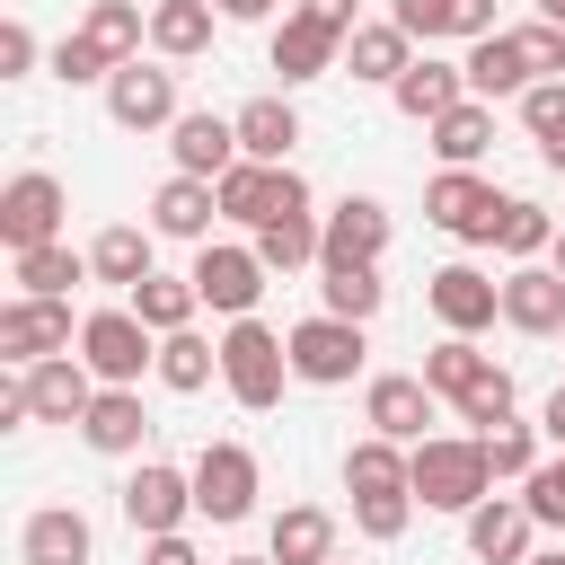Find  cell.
<instances>
[{"label": "cell", "mask_w": 565, "mask_h": 565, "mask_svg": "<svg viewBox=\"0 0 565 565\" xmlns=\"http://www.w3.org/2000/svg\"><path fill=\"white\" fill-rule=\"evenodd\" d=\"M406 477H415V503L424 512H477L494 468H486V441H415L406 450Z\"/></svg>", "instance_id": "6da1fadb"}, {"label": "cell", "mask_w": 565, "mask_h": 565, "mask_svg": "<svg viewBox=\"0 0 565 565\" xmlns=\"http://www.w3.org/2000/svg\"><path fill=\"white\" fill-rule=\"evenodd\" d=\"M282 371H291V344H282L274 327H256V318H230V335H221V380H230V397H238L247 415H265V406L282 397Z\"/></svg>", "instance_id": "7a4b0ae2"}, {"label": "cell", "mask_w": 565, "mask_h": 565, "mask_svg": "<svg viewBox=\"0 0 565 565\" xmlns=\"http://www.w3.org/2000/svg\"><path fill=\"white\" fill-rule=\"evenodd\" d=\"M79 362H88L106 388H132L141 371H159V353H150V327H141L132 309H97V318L79 327Z\"/></svg>", "instance_id": "3957f363"}, {"label": "cell", "mask_w": 565, "mask_h": 565, "mask_svg": "<svg viewBox=\"0 0 565 565\" xmlns=\"http://www.w3.org/2000/svg\"><path fill=\"white\" fill-rule=\"evenodd\" d=\"M424 221H433V230H450V238H468V247H494L503 203H494V185H486V177L450 168V177H433V185H424Z\"/></svg>", "instance_id": "277c9868"}, {"label": "cell", "mask_w": 565, "mask_h": 565, "mask_svg": "<svg viewBox=\"0 0 565 565\" xmlns=\"http://www.w3.org/2000/svg\"><path fill=\"white\" fill-rule=\"evenodd\" d=\"M282 344H291V380H309V388H344L362 371V327L353 318H300Z\"/></svg>", "instance_id": "5b68a950"}, {"label": "cell", "mask_w": 565, "mask_h": 565, "mask_svg": "<svg viewBox=\"0 0 565 565\" xmlns=\"http://www.w3.org/2000/svg\"><path fill=\"white\" fill-rule=\"evenodd\" d=\"M194 512H212V521H247V512H256V450H238V441H203V459H194Z\"/></svg>", "instance_id": "8992f818"}, {"label": "cell", "mask_w": 565, "mask_h": 565, "mask_svg": "<svg viewBox=\"0 0 565 565\" xmlns=\"http://www.w3.org/2000/svg\"><path fill=\"white\" fill-rule=\"evenodd\" d=\"M53 230H62V185H53L44 168L9 177V194H0V238H9V256H26V247H53Z\"/></svg>", "instance_id": "52a82bcc"}, {"label": "cell", "mask_w": 565, "mask_h": 565, "mask_svg": "<svg viewBox=\"0 0 565 565\" xmlns=\"http://www.w3.org/2000/svg\"><path fill=\"white\" fill-rule=\"evenodd\" d=\"M380 247H388V212H380L371 194H344V203L327 212V230H318V265H327V274L380 265Z\"/></svg>", "instance_id": "ba28073f"}, {"label": "cell", "mask_w": 565, "mask_h": 565, "mask_svg": "<svg viewBox=\"0 0 565 565\" xmlns=\"http://www.w3.org/2000/svg\"><path fill=\"white\" fill-rule=\"evenodd\" d=\"M185 282H194L221 318H247V309H256V291H265V256H256V247H203Z\"/></svg>", "instance_id": "9c48e42d"}, {"label": "cell", "mask_w": 565, "mask_h": 565, "mask_svg": "<svg viewBox=\"0 0 565 565\" xmlns=\"http://www.w3.org/2000/svg\"><path fill=\"white\" fill-rule=\"evenodd\" d=\"M185 512H194V477H177V468H159V459L124 477V521H132L141 539H168Z\"/></svg>", "instance_id": "30bf717a"}, {"label": "cell", "mask_w": 565, "mask_h": 565, "mask_svg": "<svg viewBox=\"0 0 565 565\" xmlns=\"http://www.w3.org/2000/svg\"><path fill=\"white\" fill-rule=\"evenodd\" d=\"M106 115L124 132H150V124H177V71H150V62H124L106 79Z\"/></svg>", "instance_id": "8fae6325"}, {"label": "cell", "mask_w": 565, "mask_h": 565, "mask_svg": "<svg viewBox=\"0 0 565 565\" xmlns=\"http://www.w3.org/2000/svg\"><path fill=\"white\" fill-rule=\"evenodd\" d=\"M424 300H433V318H441L450 335H477V327H494V309H503V282H486L477 265H441V274L424 282Z\"/></svg>", "instance_id": "7c38bea8"}, {"label": "cell", "mask_w": 565, "mask_h": 565, "mask_svg": "<svg viewBox=\"0 0 565 565\" xmlns=\"http://www.w3.org/2000/svg\"><path fill=\"white\" fill-rule=\"evenodd\" d=\"M62 344H71V309H62V300H9V309H0V353H9V362L35 371V362H53Z\"/></svg>", "instance_id": "4fadbf2b"}, {"label": "cell", "mask_w": 565, "mask_h": 565, "mask_svg": "<svg viewBox=\"0 0 565 565\" xmlns=\"http://www.w3.org/2000/svg\"><path fill=\"white\" fill-rule=\"evenodd\" d=\"M362 415H371L380 441H424V424H433V388H424L415 371H380L371 397H362Z\"/></svg>", "instance_id": "5bb4252c"}, {"label": "cell", "mask_w": 565, "mask_h": 565, "mask_svg": "<svg viewBox=\"0 0 565 565\" xmlns=\"http://www.w3.org/2000/svg\"><path fill=\"white\" fill-rule=\"evenodd\" d=\"M168 132H177V141H168V150H177V177L221 185V177L238 168V124H221V115H177Z\"/></svg>", "instance_id": "9a60e30c"}, {"label": "cell", "mask_w": 565, "mask_h": 565, "mask_svg": "<svg viewBox=\"0 0 565 565\" xmlns=\"http://www.w3.org/2000/svg\"><path fill=\"white\" fill-rule=\"evenodd\" d=\"M26 406H35V424H79L88 406H97V388H88V362H71V353H53V362H35L26 380Z\"/></svg>", "instance_id": "2e32d148"}, {"label": "cell", "mask_w": 565, "mask_h": 565, "mask_svg": "<svg viewBox=\"0 0 565 565\" xmlns=\"http://www.w3.org/2000/svg\"><path fill=\"white\" fill-rule=\"evenodd\" d=\"M503 318H512L521 335H565V274L521 265V274L503 282Z\"/></svg>", "instance_id": "e0dca14e"}, {"label": "cell", "mask_w": 565, "mask_h": 565, "mask_svg": "<svg viewBox=\"0 0 565 565\" xmlns=\"http://www.w3.org/2000/svg\"><path fill=\"white\" fill-rule=\"evenodd\" d=\"M335 53H344V35H335V26H318V18H300V9H291V18H282V35H274V71H282V79H327V71H335Z\"/></svg>", "instance_id": "ac0fdd59"}, {"label": "cell", "mask_w": 565, "mask_h": 565, "mask_svg": "<svg viewBox=\"0 0 565 565\" xmlns=\"http://www.w3.org/2000/svg\"><path fill=\"white\" fill-rule=\"evenodd\" d=\"M388 97H397V115L441 124L450 106H468V71H450V62H406V79H397Z\"/></svg>", "instance_id": "d6986e66"}, {"label": "cell", "mask_w": 565, "mask_h": 565, "mask_svg": "<svg viewBox=\"0 0 565 565\" xmlns=\"http://www.w3.org/2000/svg\"><path fill=\"white\" fill-rule=\"evenodd\" d=\"M230 124H238V159H256V168H282L291 141H300V115H291L282 97H256V106H238Z\"/></svg>", "instance_id": "ffe728a7"}, {"label": "cell", "mask_w": 565, "mask_h": 565, "mask_svg": "<svg viewBox=\"0 0 565 565\" xmlns=\"http://www.w3.org/2000/svg\"><path fill=\"white\" fill-rule=\"evenodd\" d=\"M212 212H221V194H212L203 177H168V185L150 194V230H159V238H203Z\"/></svg>", "instance_id": "44dd1931"}, {"label": "cell", "mask_w": 565, "mask_h": 565, "mask_svg": "<svg viewBox=\"0 0 565 565\" xmlns=\"http://www.w3.org/2000/svg\"><path fill=\"white\" fill-rule=\"evenodd\" d=\"M141 433H150V424H141V397H132V388H97V406L79 415V441H88V450H106V459L141 450Z\"/></svg>", "instance_id": "7402d4cb"}, {"label": "cell", "mask_w": 565, "mask_h": 565, "mask_svg": "<svg viewBox=\"0 0 565 565\" xmlns=\"http://www.w3.org/2000/svg\"><path fill=\"white\" fill-rule=\"evenodd\" d=\"M397 26L424 35V44L433 35H468L477 44V35H494V0H397Z\"/></svg>", "instance_id": "603a6c76"}, {"label": "cell", "mask_w": 565, "mask_h": 565, "mask_svg": "<svg viewBox=\"0 0 565 565\" xmlns=\"http://www.w3.org/2000/svg\"><path fill=\"white\" fill-rule=\"evenodd\" d=\"M459 71H468L477 97H512V88L530 97V53H521V35H477V53H468Z\"/></svg>", "instance_id": "cb8c5ba5"}, {"label": "cell", "mask_w": 565, "mask_h": 565, "mask_svg": "<svg viewBox=\"0 0 565 565\" xmlns=\"http://www.w3.org/2000/svg\"><path fill=\"white\" fill-rule=\"evenodd\" d=\"M468 547L486 556V565H530L521 547H530V503H477L468 512Z\"/></svg>", "instance_id": "d4e9b609"}, {"label": "cell", "mask_w": 565, "mask_h": 565, "mask_svg": "<svg viewBox=\"0 0 565 565\" xmlns=\"http://www.w3.org/2000/svg\"><path fill=\"white\" fill-rule=\"evenodd\" d=\"M18 547H26V565H88V521H79L71 503H44Z\"/></svg>", "instance_id": "484cf974"}, {"label": "cell", "mask_w": 565, "mask_h": 565, "mask_svg": "<svg viewBox=\"0 0 565 565\" xmlns=\"http://www.w3.org/2000/svg\"><path fill=\"white\" fill-rule=\"evenodd\" d=\"M406 44H415V35H406L397 18H388V26H353V35H344V62H353V79H388V88H397V79H406Z\"/></svg>", "instance_id": "4316f807"}, {"label": "cell", "mask_w": 565, "mask_h": 565, "mask_svg": "<svg viewBox=\"0 0 565 565\" xmlns=\"http://www.w3.org/2000/svg\"><path fill=\"white\" fill-rule=\"evenodd\" d=\"M150 44H159L168 62H194V53L212 44V0H159V9H150Z\"/></svg>", "instance_id": "83f0119b"}, {"label": "cell", "mask_w": 565, "mask_h": 565, "mask_svg": "<svg viewBox=\"0 0 565 565\" xmlns=\"http://www.w3.org/2000/svg\"><path fill=\"white\" fill-rule=\"evenodd\" d=\"M327 547H335V521L318 512V503H291L282 521H274V565H327Z\"/></svg>", "instance_id": "f1b7e54d"}, {"label": "cell", "mask_w": 565, "mask_h": 565, "mask_svg": "<svg viewBox=\"0 0 565 565\" xmlns=\"http://www.w3.org/2000/svg\"><path fill=\"white\" fill-rule=\"evenodd\" d=\"M88 274H97V282H124V291H141V282H150V238H141V230H124V221H115V230H97V247H88Z\"/></svg>", "instance_id": "f546056e"}, {"label": "cell", "mask_w": 565, "mask_h": 565, "mask_svg": "<svg viewBox=\"0 0 565 565\" xmlns=\"http://www.w3.org/2000/svg\"><path fill=\"white\" fill-rule=\"evenodd\" d=\"M344 486H353V494H415V477H406L397 441H380V433L344 450Z\"/></svg>", "instance_id": "4dcf8cb0"}, {"label": "cell", "mask_w": 565, "mask_h": 565, "mask_svg": "<svg viewBox=\"0 0 565 565\" xmlns=\"http://www.w3.org/2000/svg\"><path fill=\"white\" fill-rule=\"evenodd\" d=\"M274 177H282V168H256V159H238V168H230L212 194H221V212H230V221L265 230V221H274Z\"/></svg>", "instance_id": "1f68e13d"}, {"label": "cell", "mask_w": 565, "mask_h": 565, "mask_svg": "<svg viewBox=\"0 0 565 565\" xmlns=\"http://www.w3.org/2000/svg\"><path fill=\"white\" fill-rule=\"evenodd\" d=\"M256 256H265V274L318 265V221H309V212H274V221L256 230Z\"/></svg>", "instance_id": "d6a6232c"}, {"label": "cell", "mask_w": 565, "mask_h": 565, "mask_svg": "<svg viewBox=\"0 0 565 565\" xmlns=\"http://www.w3.org/2000/svg\"><path fill=\"white\" fill-rule=\"evenodd\" d=\"M221 371V344H203L194 327H177V335H159V380L177 388V397H194L203 380Z\"/></svg>", "instance_id": "836d02e7"}, {"label": "cell", "mask_w": 565, "mask_h": 565, "mask_svg": "<svg viewBox=\"0 0 565 565\" xmlns=\"http://www.w3.org/2000/svg\"><path fill=\"white\" fill-rule=\"evenodd\" d=\"M79 35H88V44H97V53H106V62H115V71H124V62H132V44H141V35H150V26H141V9H132V0H97V9H88V26H79Z\"/></svg>", "instance_id": "e575fe53"}, {"label": "cell", "mask_w": 565, "mask_h": 565, "mask_svg": "<svg viewBox=\"0 0 565 565\" xmlns=\"http://www.w3.org/2000/svg\"><path fill=\"white\" fill-rule=\"evenodd\" d=\"M79 274H88V256H71L62 238H53V247H26V256H18V282H26V300H62V291H71Z\"/></svg>", "instance_id": "d590c367"}, {"label": "cell", "mask_w": 565, "mask_h": 565, "mask_svg": "<svg viewBox=\"0 0 565 565\" xmlns=\"http://www.w3.org/2000/svg\"><path fill=\"white\" fill-rule=\"evenodd\" d=\"M477 371H486V353H477L468 335H450V344H433V353H424V388H433V397H450V406L477 388Z\"/></svg>", "instance_id": "8d00e7d4"}, {"label": "cell", "mask_w": 565, "mask_h": 565, "mask_svg": "<svg viewBox=\"0 0 565 565\" xmlns=\"http://www.w3.org/2000/svg\"><path fill=\"white\" fill-rule=\"evenodd\" d=\"M486 141H494V115H486V106H477V97H468V106H450V115H441V124H433V150H441V159H450V168H468V159H477V150H486Z\"/></svg>", "instance_id": "74e56055"}, {"label": "cell", "mask_w": 565, "mask_h": 565, "mask_svg": "<svg viewBox=\"0 0 565 565\" xmlns=\"http://www.w3.org/2000/svg\"><path fill=\"white\" fill-rule=\"evenodd\" d=\"M194 300H203L194 282H168V274H150V282L132 291V318H141V327H159V335H177V327L194 318Z\"/></svg>", "instance_id": "f35d334b"}, {"label": "cell", "mask_w": 565, "mask_h": 565, "mask_svg": "<svg viewBox=\"0 0 565 565\" xmlns=\"http://www.w3.org/2000/svg\"><path fill=\"white\" fill-rule=\"evenodd\" d=\"M521 124L539 132V159H547V168H565V79L530 88V97H521Z\"/></svg>", "instance_id": "ab89813d"}, {"label": "cell", "mask_w": 565, "mask_h": 565, "mask_svg": "<svg viewBox=\"0 0 565 565\" xmlns=\"http://www.w3.org/2000/svg\"><path fill=\"white\" fill-rule=\"evenodd\" d=\"M494 247H503V256H539V247H556V221H547L539 203H503V230H494Z\"/></svg>", "instance_id": "60d3db41"}, {"label": "cell", "mask_w": 565, "mask_h": 565, "mask_svg": "<svg viewBox=\"0 0 565 565\" xmlns=\"http://www.w3.org/2000/svg\"><path fill=\"white\" fill-rule=\"evenodd\" d=\"M371 309H380V274H371V265H344V274H327V318H353V327H362Z\"/></svg>", "instance_id": "b9f144b4"}, {"label": "cell", "mask_w": 565, "mask_h": 565, "mask_svg": "<svg viewBox=\"0 0 565 565\" xmlns=\"http://www.w3.org/2000/svg\"><path fill=\"white\" fill-rule=\"evenodd\" d=\"M459 415H468V424H486V433H494V424H512V371H494V362H486V371H477V388L459 397Z\"/></svg>", "instance_id": "7bdbcfd3"}, {"label": "cell", "mask_w": 565, "mask_h": 565, "mask_svg": "<svg viewBox=\"0 0 565 565\" xmlns=\"http://www.w3.org/2000/svg\"><path fill=\"white\" fill-rule=\"evenodd\" d=\"M486 468H494V477H530V468H539L530 424H494V433H486Z\"/></svg>", "instance_id": "ee69618b"}, {"label": "cell", "mask_w": 565, "mask_h": 565, "mask_svg": "<svg viewBox=\"0 0 565 565\" xmlns=\"http://www.w3.org/2000/svg\"><path fill=\"white\" fill-rule=\"evenodd\" d=\"M406 512H415V494H353L362 539H397V530H406Z\"/></svg>", "instance_id": "f6af8a7d"}, {"label": "cell", "mask_w": 565, "mask_h": 565, "mask_svg": "<svg viewBox=\"0 0 565 565\" xmlns=\"http://www.w3.org/2000/svg\"><path fill=\"white\" fill-rule=\"evenodd\" d=\"M521 503H530V521H565V459L530 468V477H521Z\"/></svg>", "instance_id": "bcb514c9"}, {"label": "cell", "mask_w": 565, "mask_h": 565, "mask_svg": "<svg viewBox=\"0 0 565 565\" xmlns=\"http://www.w3.org/2000/svg\"><path fill=\"white\" fill-rule=\"evenodd\" d=\"M53 79H71V88H79V79H115V62H106L88 35H71V44L53 53Z\"/></svg>", "instance_id": "7dc6e473"}, {"label": "cell", "mask_w": 565, "mask_h": 565, "mask_svg": "<svg viewBox=\"0 0 565 565\" xmlns=\"http://www.w3.org/2000/svg\"><path fill=\"white\" fill-rule=\"evenodd\" d=\"M521 53H530V71H565V26H521Z\"/></svg>", "instance_id": "c3c4849f"}, {"label": "cell", "mask_w": 565, "mask_h": 565, "mask_svg": "<svg viewBox=\"0 0 565 565\" xmlns=\"http://www.w3.org/2000/svg\"><path fill=\"white\" fill-rule=\"evenodd\" d=\"M26 62H35V35H26V26H0V71H9V79H18V71H26Z\"/></svg>", "instance_id": "681fc988"}, {"label": "cell", "mask_w": 565, "mask_h": 565, "mask_svg": "<svg viewBox=\"0 0 565 565\" xmlns=\"http://www.w3.org/2000/svg\"><path fill=\"white\" fill-rule=\"evenodd\" d=\"M300 18H318V26H335V35H353V0H300Z\"/></svg>", "instance_id": "f907efd6"}, {"label": "cell", "mask_w": 565, "mask_h": 565, "mask_svg": "<svg viewBox=\"0 0 565 565\" xmlns=\"http://www.w3.org/2000/svg\"><path fill=\"white\" fill-rule=\"evenodd\" d=\"M141 565H203V556H194V547L168 530V539H150V556H141Z\"/></svg>", "instance_id": "816d5d0a"}, {"label": "cell", "mask_w": 565, "mask_h": 565, "mask_svg": "<svg viewBox=\"0 0 565 565\" xmlns=\"http://www.w3.org/2000/svg\"><path fill=\"white\" fill-rule=\"evenodd\" d=\"M547 433L565 441V380H556V397H547Z\"/></svg>", "instance_id": "f5cc1de1"}, {"label": "cell", "mask_w": 565, "mask_h": 565, "mask_svg": "<svg viewBox=\"0 0 565 565\" xmlns=\"http://www.w3.org/2000/svg\"><path fill=\"white\" fill-rule=\"evenodd\" d=\"M221 9H230V18H265L274 0H221Z\"/></svg>", "instance_id": "db71d44e"}, {"label": "cell", "mask_w": 565, "mask_h": 565, "mask_svg": "<svg viewBox=\"0 0 565 565\" xmlns=\"http://www.w3.org/2000/svg\"><path fill=\"white\" fill-rule=\"evenodd\" d=\"M539 18H547V26H565V0H539Z\"/></svg>", "instance_id": "11a10c76"}, {"label": "cell", "mask_w": 565, "mask_h": 565, "mask_svg": "<svg viewBox=\"0 0 565 565\" xmlns=\"http://www.w3.org/2000/svg\"><path fill=\"white\" fill-rule=\"evenodd\" d=\"M530 565H565V547H556V556H530Z\"/></svg>", "instance_id": "9f6ffc18"}, {"label": "cell", "mask_w": 565, "mask_h": 565, "mask_svg": "<svg viewBox=\"0 0 565 565\" xmlns=\"http://www.w3.org/2000/svg\"><path fill=\"white\" fill-rule=\"evenodd\" d=\"M230 565H274V556H230Z\"/></svg>", "instance_id": "6f0895ef"}, {"label": "cell", "mask_w": 565, "mask_h": 565, "mask_svg": "<svg viewBox=\"0 0 565 565\" xmlns=\"http://www.w3.org/2000/svg\"><path fill=\"white\" fill-rule=\"evenodd\" d=\"M556 274H565V230H556Z\"/></svg>", "instance_id": "680465c9"}]
</instances>
